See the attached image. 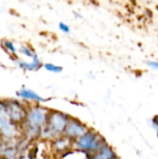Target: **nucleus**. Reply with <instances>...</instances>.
<instances>
[{"label":"nucleus","mask_w":158,"mask_h":159,"mask_svg":"<svg viewBox=\"0 0 158 159\" xmlns=\"http://www.w3.org/2000/svg\"><path fill=\"white\" fill-rule=\"evenodd\" d=\"M50 109L41 104L28 105L26 116L21 123L22 133L28 140H34L39 138L42 129L45 127L47 120Z\"/></svg>","instance_id":"1"},{"label":"nucleus","mask_w":158,"mask_h":159,"mask_svg":"<svg viewBox=\"0 0 158 159\" xmlns=\"http://www.w3.org/2000/svg\"><path fill=\"white\" fill-rule=\"evenodd\" d=\"M71 117L72 116L66 113L57 110H50L47 120L40 132L39 138L47 142H51L63 136L65 128Z\"/></svg>","instance_id":"2"},{"label":"nucleus","mask_w":158,"mask_h":159,"mask_svg":"<svg viewBox=\"0 0 158 159\" xmlns=\"http://www.w3.org/2000/svg\"><path fill=\"white\" fill-rule=\"evenodd\" d=\"M105 143V139L99 132L89 129L83 136L74 142L73 149L88 157L99 151Z\"/></svg>","instance_id":"3"},{"label":"nucleus","mask_w":158,"mask_h":159,"mask_svg":"<svg viewBox=\"0 0 158 159\" xmlns=\"http://www.w3.org/2000/svg\"><path fill=\"white\" fill-rule=\"evenodd\" d=\"M20 132V126L13 123L6 110L4 100H0V138L4 140H12L17 137Z\"/></svg>","instance_id":"4"},{"label":"nucleus","mask_w":158,"mask_h":159,"mask_svg":"<svg viewBox=\"0 0 158 159\" xmlns=\"http://www.w3.org/2000/svg\"><path fill=\"white\" fill-rule=\"evenodd\" d=\"M4 101L9 119L16 125L20 126L26 116L28 105L15 99H7Z\"/></svg>","instance_id":"5"},{"label":"nucleus","mask_w":158,"mask_h":159,"mask_svg":"<svg viewBox=\"0 0 158 159\" xmlns=\"http://www.w3.org/2000/svg\"><path fill=\"white\" fill-rule=\"evenodd\" d=\"M89 129L90 128L83 121L74 117H71L65 128L63 136L70 141L74 142L81 136H83Z\"/></svg>","instance_id":"6"},{"label":"nucleus","mask_w":158,"mask_h":159,"mask_svg":"<svg viewBox=\"0 0 158 159\" xmlns=\"http://www.w3.org/2000/svg\"><path fill=\"white\" fill-rule=\"evenodd\" d=\"M16 96L18 98L25 101V102H31L37 103V104L45 102L47 101V99H45L44 97H42L38 93H36L34 90L28 89V88H25V87H22L19 90H17Z\"/></svg>","instance_id":"7"},{"label":"nucleus","mask_w":158,"mask_h":159,"mask_svg":"<svg viewBox=\"0 0 158 159\" xmlns=\"http://www.w3.org/2000/svg\"><path fill=\"white\" fill-rule=\"evenodd\" d=\"M50 143H51L52 150L58 155H64V154L70 152L71 150H73L74 142L70 141L69 139H67L64 136L59 137V138L51 141Z\"/></svg>","instance_id":"8"},{"label":"nucleus","mask_w":158,"mask_h":159,"mask_svg":"<svg viewBox=\"0 0 158 159\" xmlns=\"http://www.w3.org/2000/svg\"><path fill=\"white\" fill-rule=\"evenodd\" d=\"M116 157L117 156L115 152L107 143L99 151H97L93 155L87 157L88 159H115Z\"/></svg>","instance_id":"9"},{"label":"nucleus","mask_w":158,"mask_h":159,"mask_svg":"<svg viewBox=\"0 0 158 159\" xmlns=\"http://www.w3.org/2000/svg\"><path fill=\"white\" fill-rule=\"evenodd\" d=\"M15 60H16L18 66L24 71H36V70H39L43 66V63L41 62L38 55H35L31 60V61H23V60H20L18 58Z\"/></svg>","instance_id":"10"},{"label":"nucleus","mask_w":158,"mask_h":159,"mask_svg":"<svg viewBox=\"0 0 158 159\" xmlns=\"http://www.w3.org/2000/svg\"><path fill=\"white\" fill-rule=\"evenodd\" d=\"M2 47L10 55V57H15L17 59V54H18V48L16 47V45L7 39H5L2 41Z\"/></svg>","instance_id":"11"},{"label":"nucleus","mask_w":158,"mask_h":159,"mask_svg":"<svg viewBox=\"0 0 158 159\" xmlns=\"http://www.w3.org/2000/svg\"><path fill=\"white\" fill-rule=\"evenodd\" d=\"M18 53L23 55V56L26 57V58H30L31 60H32L35 55H37L36 52L34 51V49L31 46L26 45V44H23V45H20V48H19V49H18Z\"/></svg>","instance_id":"12"},{"label":"nucleus","mask_w":158,"mask_h":159,"mask_svg":"<svg viewBox=\"0 0 158 159\" xmlns=\"http://www.w3.org/2000/svg\"><path fill=\"white\" fill-rule=\"evenodd\" d=\"M43 67H44L47 71H48V72H50V73H54V74H59V73H61V72L62 71V67H61V66L56 65V64H54V63H52V62L44 63V64H43Z\"/></svg>","instance_id":"13"},{"label":"nucleus","mask_w":158,"mask_h":159,"mask_svg":"<svg viewBox=\"0 0 158 159\" xmlns=\"http://www.w3.org/2000/svg\"><path fill=\"white\" fill-rule=\"evenodd\" d=\"M58 27L61 30V32H62L64 34H69L70 33V26L68 24H66L65 22H62V21L59 22Z\"/></svg>","instance_id":"14"},{"label":"nucleus","mask_w":158,"mask_h":159,"mask_svg":"<svg viewBox=\"0 0 158 159\" xmlns=\"http://www.w3.org/2000/svg\"><path fill=\"white\" fill-rule=\"evenodd\" d=\"M146 64L153 68V69H156V70H158V61H146Z\"/></svg>","instance_id":"15"},{"label":"nucleus","mask_w":158,"mask_h":159,"mask_svg":"<svg viewBox=\"0 0 158 159\" xmlns=\"http://www.w3.org/2000/svg\"><path fill=\"white\" fill-rule=\"evenodd\" d=\"M152 126H153V128H156L158 127V116H155L153 119H152Z\"/></svg>","instance_id":"16"},{"label":"nucleus","mask_w":158,"mask_h":159,"mask_svg":"<svg viewBox=\"0 0 158 159\" xmlns=\"http://www.w3.org/2000/svg\"><path fill=\"white\" fill-rule=\"evenodd\" d=\"M156 129L157 130V138H158V127H156Z\"/></svg>","instance_id":"17"},{"label":"nucleus","mask_w":158,"mask_h":159,"mask_svg":"<svg viewBox=\"0 0 158 159\" xmlns=\"http://www.w3.org/2000/svg\"><path fill=\"white\" fill-rule=\"evenodd\" d=\"M115 159H119V158H118V157H116V158H115Z\"/></svg>","instance_id":"18"}]
</instances>
